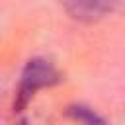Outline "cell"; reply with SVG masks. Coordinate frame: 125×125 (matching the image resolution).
<instances>
[{
	"mask_svg": "<svg viewBox=\"0 0 125 125\" xmlns=\"http://www.w3.org/2000/svg\"><path fill=\"white\" fill-rule=\"evenodd\" d=\"M61 80H62V76L51 61L39 59V57L29 59L23 66V72H21L20 88H18V94L14 100V111H21L29 104V100L35 96L37 90L55 86Z\"/></svg>",
	"mask_w": 125,
	"mask_h": 125,
	"instance_id": "obj_1",
	"label": "cell"
},
{
	"mask_svg": "<svg viewBox=\"0 0 125 125\" xmlns=\"http://www.w3.org/2000/svg\"><path fill=\"white\" fill-rule=\"evenodd\" d=\"M113 8H115L113 2H94V0H88V2H66L64 4V10L74 20H80V21H98L104 16H107Z\"/></svg>",
	"mask_w": 125,
	"mask_h": 125,
	"instance_id": "obj_2",
	"label": "cell"
},
{
	"mask_svg": "<svg viewBox=\"0 0 125 125\" xmlns=\"http://www.w3.org/2000/svg\"><path fill=\"white\" fill-rule=\"evenodd\" d=\"M66 115L72 117L74 121H78L80 125H109L100 113H96L92 107L82 105V104H74L66 109Z\"/></svg>",
	"mask_w": 125,
	"mask_h": 125,
	"instance_id": "obj_3",
	"label": "cell"
}]
</instances>
